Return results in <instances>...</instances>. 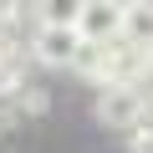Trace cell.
Here are the masks:
<instances>
[{"label": "cell", "mask_w": 153, "mask_h": 153, "mask_svg": "<svg viewBox=\"0 0 153 153\" xmlns=\"http://www.w3.org/2000/svg\"><path fill=\"white\" fill-rule=\"evenodd\" d=\"M148 107V92H138V82H107L97 92V123L107 128H138Z\"/></svg>", "instance_id": "obj_1"}, {"label": "cell", "mask_w": 153, "mask_h": 153, "mask_svg": "<svg viewBox=\"0 0 153 153\" xmlns=\"http://www.w3.org/2000/svg\"><path fill=\"white\" fill-rule=\"evenodd\" d=\"M82 31L76 26H36L31 36V56L41 66H76V56H82Z\"/></svg>", "instance_id": "obj_2"}, {"label": "cell", "mask_w": 153, "mask_h": 153, "mask_svg": "<svg viewBox=\"0 0 153 153\" xmlns=\"http://www.w3.org/2000/svg\"><path fill=\"white\" fill-rule=\"evenodd\" d=\"M123 5L117 0H87L82 5V21H76V31H82V41H112V36H123Z\"/></svg>", "instance_id": "obj_3"}, {"label": "cell", "mask_w": 153, "mask_h": 153, "mask_svg": "<svg viewBox=\"0 0 153 153\" xmlns=\"http://www.w3.org/2000/svg\"><path fill=\"white\" fill-rule=\"evenodd\" d=\"M82 5L87 0H31V16H36V26H76Z\"/></svg>", "instance_id": "obj_4"}, {"label": "cell", "mask_w": 153, "mask_h": 153, "mask_svg": "<svg viewBox=\"0 0 153 153\" xmlns=\"http://www.w3.org/2000/svg\"><path fill=\"white\" fill-rule=\"evenodd\" d=\"M123 36L143 51H153V0H138V5H128L123 16Z\"/></svg>", "instance_id": "obj_5"}, {"label": "cell", "mask_w": 153, "mask_h": 153, "mask_svg": "<svg viewBox=\"0 0 153 153\" xmlns=\"http://www.w3.org/2000/svg\"><path fill=\"white\" fill-rule=\"evenodd\" d=\"M21 10V0H0V16H16Z\"/></svg>", "instance_id": "obj_6"}, {"label": "cell", "mask_w": 153, "mask_h": 153, "mask_svg": "<svg viewBox=\"0 0 153 153\" xmlns=\"http://www.w3.org/2000/svg\"><path fill=\"white\" fill-rule=\"evenodd\" d=\"M117 5H123V10H128V5H138V0H117Z\"/></svg>", "instance_id": "obj_7"}]
</instances>
